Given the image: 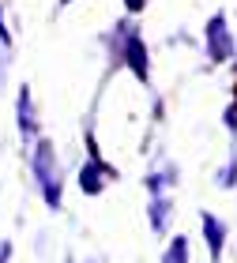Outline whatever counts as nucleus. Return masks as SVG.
I'll return each mask as SVG.
<instances>
[{
	"label": "nucleus",
	"instance_id": "1",
	"mask_svg": "<svg viewBox=\"0 0 237 263\" xmlns=\"http://www.w3.org/2000/svg\"><path fill=\"white\" fill-rule=\"evenodd\" d=\"M34 181L42 184L45 192V203L57 211L64 199V184H61V173H57V158H53V143L49 139H38V147H34Z\"/></svg>",
	"mask_w": 237,
	"mask_h": 263
},
{
	"label": "nucleus",
	"instance_id": "2",
	"mask_svg": "<svg viewBox=\"0 0 237 263\" xmlns=\"http://www.w3.org/2000/svg\"><path fill=\"white\" fill-rule=\"evenodd\" d=\"M233 53H237V42L226 23V11H215L207 19V57H211V64H226V61H233Z\"/></svg>",
	"mask_w": 237,
	"mask_h": 263
},
{
	"label": "nucleus",
	"instance_id": "3",
	"mask_svg": "<svg viewBox=\"0 0 237 263\" xmlns=\"http://www.w3.org/2000/svg\"><path fill=\"white\" fill-rule=\"evenodd\" d=\"M87 151H90V162L83 165V173H79V188H83L87 196H98V192H102V188L110 184V181H117V170H113V165H110V162H105L102 154H98L94 139H87Z\"/></svg>",
	"mask_w": 237,
	"mask_h": 263
},
{
	"label": "nucleus",
	"instance_id": "4",
	"mask_svg": "<svg viewBox=\"0 0 237 263\" xmlns=\"http://www.w3.org/2000/svg\"><path fill=\"white\" fill-rule=\"evenodd\" d=\"M121 61L136 71V79H139V83H147V76H151V53H147V45H143V38H139L136 30H128V34H124Z\"/></svg>",
	"mask_w": 237,
	"mask_h": 263
},
{
	"label": "nucleus",
	"instance_id": "5",
	"mask_svg": "<svg viewBox=\"0 0 237 263\" xmlns=\"http://www.w3.org/2000/svg\"><path fill=\"white\" fill-rule=\"evenodd\" d=\"M199 222H204V241H207V248H211V259H222V245H226V226H222V218H215L211 211H204L199 214Z\"/></svg>",
	"mask_w": 237,
	"mask_h": 263
},
{
	"label": "nucleus",
	"instance_id": "6",
	"mask_svg": "<svg viewBox=\"0 0 237 263\" xmlns=\"http://www.w3.org/2000/svg\"><path fill=\"white\" fill-rule=\"evenodd\" d=\"M15 117H19V132H23V136H34V105H30V87H23V90H19Z\"/></svg>",
	"mask_w": 237,
	"mask_h": 263
},
{
	"label": "nucleus",
	"instance_id": "7",
	"mask_svg": "<svg viewBox=\"0 0 237 263\" xmlns=\"http://www.w3.org/2000/svg\"><path fill=\"white\" fill-rule=\"evenodd\" d=\"M162 263H188V241H185V237H173V241H170Z\"/></svg>",
	"mask_w": 237,
	"mask_h": 263
},
{
	"label": "nucleus",
	"instance_id": "8",
	"mask_svg": "<svg viewBox=\"0 0 237 263\" xmlns=\"http://www.w3.org/2000/svg\"><path fill=\"white\" fill-rule=\"evenodd\" d=\"M124 8L136 15V11H143V8H147V0H124Z\"/></svg>",
	"mask_w": 237,
	"mask_h": 263
},
{
	"label": "nucleus",
	"instance_id": "9",
	"mask_svg": "<svg viewBox=\"0 0 237 263\" xmlns=\"http://www.w3.org/2000/svg\"><path fill=\"white\" fill-rule=\"evenodd\" d=\"M8 256H11V241H0V263H8Z\"/></svg>",
	"mask_w": 237,
	"mask_h": 263
},
{
	"label": "nucleus",
	"instance_id": "10",
	"mask_svg": "<svg viewBox=\"0 0 237 263\" xmlns=\"http://www.w3.org/2000/svg\"><path fill=\"white\" fill-rule=\"evenodd\" d=\"M0 42H4V45H11V38H8V27H4V11H0Z\"/></svg>",
	"mask_w": 237,
	"mask_h": 263
},
{
	"label": "nucleus",
	"instance_id": "11",
	"mask_svg": "<svg viewBox=\"0 0 237 263\" xmlns=\"http://www.w3.org/2000/svg\"><path fill=\"white\" fill-rule=\"evenodd\" d=\"M64 4H72V0H61V8H64Z\"/></svg>",
	"mask_w": 237,
	"mask_h": 263
}]
</instances>
